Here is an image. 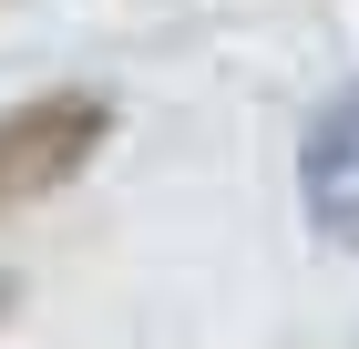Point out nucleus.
<instances>
[{"instance_id": "f257e3e1", "label": "nucleus", "mask_w": 359, "mask_h": 349, "mask_svg": "<svg viewBox=\"0 0 359 349\" xmlns=\"http://www.w3.org/2000/svg\"><path fill=\"white\" fill-rule=\"evenodd\" d=\"M103 144H113V103L93 93V82H62V93H31V103H0V216L62 195Z\"/></svg>"}, {"instance_id": "f03ea898", "label": "nucleus", "mask_w": 359, "mask_h": 349, "mask_svg": "<svg viewBox=\"0 0 359 349\" xmlns=\"http://www.w3.org/2000/svg\"><path fill=\"white\" fill-rule=\"evenodd\" d=\"M298 206L329 246H359V82L329 93L298 134Z\"/></svg>"}]
</instances>
